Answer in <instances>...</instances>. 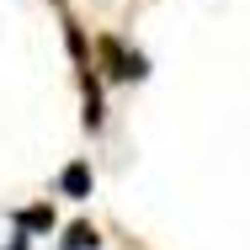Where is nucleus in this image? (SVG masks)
I'll return each mask as SVG.
<instances>
[{"instance_id":"1","label":"nucleus","mask_w":250,"mask_h":250,"mask_svg":"<svg viewBox=\"0 0 250 250\" xmlns=\"http://www.w3.org/2000/svg\"><path fill=\"white\" fill-rule=\"evenodd\" d=\"M96 59H101V69H106V80H144V69H149L133 48H123V38H101Z\"/></svg>"},{"instance_id":"2","label":"nucleus","mask_w":250,"mask_h":250,"mask_svg":"<svg viewBox=\"0 0 250 250\" xmlns=\"http://www.w3.org/2000/svg\"><path fill=\"white\" fill-rule=\"evenodd\" d=\"M59 187H64L69 197H85V192H91V165H80V160H75V165H64Z\"/></svg>"},{"instance_id":"3","label":"nucleus","mask_w":250,"mask_h":250,"mask_svg":"<svg viewBox=\"0 0 250 250\" xmlns=\"http://www.w3.org/2000/svg\"><path fill=\"white\" fill-rule=\"evenodd\" d=\"M16 224H21V229H48V224H53V208H48V202L21 208V213H16Z\"/></svg>"},{"instance_id":"4","label":"nucleus","mask_w":250,"mask_h":250,"mask_svg":"<svg viewBox=\"0 0 250 250\" xmlns=\"http://www.w3.org/2000/svg\"><path fill=\"white\" fill-rule=\"evenodd\" d=\"M85 250H96V245H85Z\"/></svg>"}]
</instances>
